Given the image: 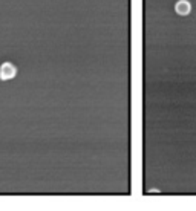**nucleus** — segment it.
<instances>
[{"mask_svg": "<svg viewBox=\"0 0 196 211\" xmlns=\"http://www.w3.org/2000/svg\"><path fill=\"white\" fill-rule=\"evenodd\" d=\"M15 75H17V67L12 63L5 61L2 66H0V80H2V81L12 80Z\"/></svg>", "mask_w": 196, "mask_h": 211, "instance_id": "f257e3e1", "label": "nucleus"}, {"mask_svg": "<svg viewBox=\"0 0 196 211\" xmlns=\"http://www.w3.org/2000/svg\"><path fill=\"white\" fill-rule=\"evenodd\" d=\"M175 11L178 15H188L191 12V5L187 0H178L175 5Z\"/></svg>", "mask_w": 196, "mask_h": 211, "instance_id": "f03ea898", "label": "nucleus"}]
</instances>
